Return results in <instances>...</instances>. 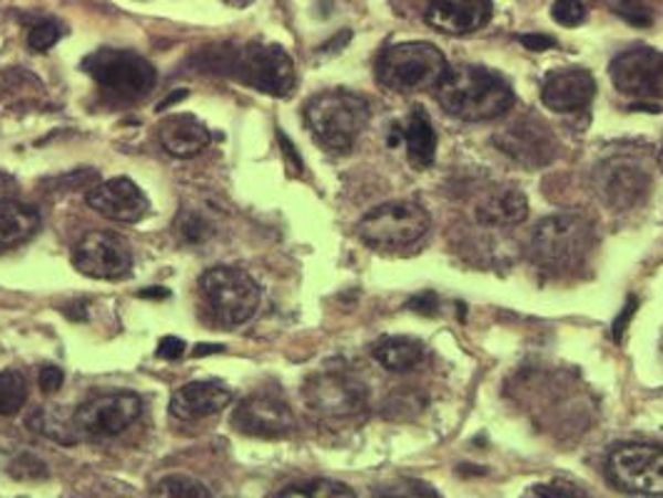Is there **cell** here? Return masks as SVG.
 <instances>
[{
	"instance_id": "f6af8a7d",
	"label": "cell",
	"mask_w": 663,
	"mask_h": 498,
	"mask_svg": "<svg viewBox=\"0 0 663 498\" xmlns=\"http://www.w3.org/2000/svg\"><path fill=\"white\" fill-rule=\"evenodd\" d=\"M659 165H661V170H663V150H661V155H659Z\"/></svg>"
},
{
	"instance_id": "836d02e7",
	"label": "cell",
	"mask_w": 663,
	"mask_h": 498,
	"mask_svg": "<svg viewBox=\"0 0 663 498\" xmlns=\"http://www.w3.org/2000/svg\"><path fill=\"white\" fill-rule=\"evenodd\" d=\"M619 15L627 18V21L633 25H651L649 8H643L641 3H636V0H623L619 8Z\"/></svg>"
},
{
	"instance_id": "ac0fdd59",
	"label": "cell",
	"mask_w": 663,
	"mask_h": 498,
	"mask_svg": "<svg viewBox=\"0 0 663 498\" xmlns=\"http://www.w3.org/2000/svg\"><path fill=\"white\" fill-rule=\"evenodd\" d=\"M597 95V81L583 67H567L546 75L541 85V103L551 113H581Z\"/></svg>"
},
{
	"instance_id": "2e32d148",
	"label": "cell",
	"mask_w": 663,
	"mask_h": 498,
	"mask_svg": "<svg viewBox=\"0 0 663 498\" xmlns=\"http://www.w3.org/2000/svg\"><path fill=\"white\" fill-rule=\"evenodd\" d=\"M593 188L611 210L621 212L646 198L651 178L646 168H641L631 158H611L603 160L593 172Z\"/></svg>"
},
{
	"instance_id": "4fadbf2b",
	"label": "cell",
	"mask_w": 663,
	"mask_h": 498,
	"mask_svg": "<svg viewBox=\"0 0 663 498\" xmlns=\"http://www.w3.org/2000/svg\"><path fill=\"white\" fill-rule=\"evenodd\" d=\"M494 145L526 170H541L559 155V142L539 117L524 115L494 135Z\"/></svg>"
},
{
	"instance_id": "3957f363",
	"label": "cell",
	"mask_w": 663,
	"mask_h": 498,
	"mask_svg": "<svg viewBox=\"0 0 663 498\" xmlns=\"http://www.w3.org/2000/svg\"><path fill=\"white\" fill-rule=\"evenodd\" d=\"M307 128L332 152L352 150L369 120V105L352 91H325L305 105Z\"/></svg>"
},
{
	"instance_id": "9c48e42d",
	"label": "cell",
	"mask_w": 663,
	"mask_h": 498,
	"mask_svg": "<svg viewBox=\"0 0 663 498\" xmlns=\"http://www.w3.org/2000/svg\"><path fill=\"white\" fill-rule=\"evenodd\" d=\"M302 399L312 412L327 418L357 416L367 409V386L347 371L325 369L302 384Z\"/></svg>"
},
{
	"instance_id": "1f68e13d",
	"label": "cell",
	"mask_w": 663,
	"mask_h": 498,
	"mask_svg": "<svg viewBox=\"0 0 663 498\" xmlns=\"http://www.w3.org/2000/svg\"><path fill=\"white\" fill-rule=\"evenodd\" d=\"M31 426L35 428V432H41L43 436H48V438H53V442H61V444H73L75 438L73 436H65V424L63 422H53V416L48 414V412H38V414H33V418H31Z\"/></svg>"
},
{
	"instance_id": "b9f144b4",
	"label": "cell",
	"mask_w": 663,
	"mask_h": 498,
	"mask_svg": "<svg viewBox=\"0 0 663 498\" xmlns=\"http://www.w3.org/2000/svg\"><path fill=\"white\" fill-rule=\"evenodd\" d=\"M225 347L222 345H200L198 349H194V357H204V354H218V351H222Z\"/></svg>"
},
{
	"instance_id": "d6986e66",
	"label": "cell",
	"mask_w": 663,
	"mask_h": 498,
	"mask_svg": "<svg viewBox=\"0 0 663 498\" xmlns=\"http://www.w3.org/2000/svg\"><path fill=\"white\" fill-rule=\"evenodd\" d=\"M232 404V392L228 384L212 382H190L175 389L170 396V414L180 422H202V418L220 414Z\"/></svg>"
},
{
	"instance_id": "f35d334b",
	"label": "cell",
	"mask_w": 663,
	"mask_h": 498,
	"mask_svg": "<svg viewBox=\"0 0 663 498\" xmlns=\"http://www.w3.org/2000/svg\"><path fill=\"white\" fill-rule=\"evenodd\" d=\"M277 138H280V142H282V152H285V158L292 162V168H295L297 172L302 170V160H299V155H297V150L292 148V142H290V138L285 133H282L280 128H277Z\"/></svg>"
},
{
	"instance_id": "cb8c5ba5",
	"label": "cell",
	"mask_w": 663,
	"mask_h": 498,
	"mask_svg": "<svg viewBox=\"0 0 663 498\" xmlns=\"http://www.w3.org/2000/svg\"><path fill=\"white\" fill-rule=\"evenodd\" d=\"M372 354L387 371L404 374L422 364L427 347L414 337H385L377 341Z\"/></svg>"
},
{
	"instance_id": "4316f807",
	"label": "cell",
	"mask_w": 663,
	"mask_h": 498,
	"mask_svg": "<svg viewBox=\"0 0 663 498\" xmlns=\"http://www.w3.org/2000/svg\"><path fill=\"white\" fill-rule=\"evenodd\" d=\"M282 498H352L355 491L347 484L327 481V478H312V481L290 484L277 491Z\"/></svg>"
},
{
	"instance_id": "8fae6325",
	"label": "cell",
	"mask_w": 663,
	"mask_h": 498,
	"mask_svg": "<svg viewBox=\"0 0 663 498\" xmlns=\"http://www.w3.org/2000/svg\"><path fill=\"white\" fill-rule=\"evenodd\" d=\"M609 474L621 491L636 496H663V448L627 444L613 448Z\"/></svg>"
},
{
	"instance_id": "d6a6232c",
	"label": "cell",
	"mask_w": 663,
	"mask_h": 498,
	"mask_svg": "<svg viewBox=\"0 0 663 498\" xmlns=\"http://www.w3.org/2000/svg\"><path fill=\"white\" fill-rule=\"evenodd\" d=\"M11 474L21 481H38V478H48V466L38 462V456L23 454L18 456V462L11 464Z\"/></svg>"
},
{
	"instance_id": "52a82bcc",
	"label": "cell",
	"mask_w": 663,
	"mask_h": 498,
	"mask_svg": "<svg viewBox=\"0 0 663 498\" xmlns=\"http://www.w3.org/2000/svg\"><path fill=\"white\" fill-rule=\"evenodd\" d=\"M83 71L118 100H138L148 95L158 83V71L150 61L120 47H101L83 57Z\"/></svg>"
},
{
	"instance_id": "d4e9b609",
	"label": "cell",
	"mask_w": 663,
	"mask_h": 498,
	"mask_svg": "<svg viewBox=\"0 0 663 498\" xmlns=\"http://www.w3.org/2000/svg\"><path fill=\"white\" fill-rule=\"evenodd\" d=\"M404 145H407V155L417 168H429L434 162L436 155V133L434 125L429 120V115L422 110V107H414L412 115L404 125Z\"/></svg>"
},
{
	"instance_id": "d590c367",
	"label": "cell",
	"mask_w": 663,
	"mask_h": 498,
	"mask_svg": "<svg viewBox=\"0 0 663 498\" xmlns=\"http://www.w3.org/2000/svg\"><path fill=\"white\" fill-rule=\"evenodd\" d=\"M185 349H188V345H185V339H180V337H162L158 341V349H155V354H158L160 359L175 361V359H180L185 354Z\"/></svg>"
},
{
	"instance_id": "e0dca14e",
	"label": "cell",
	"mask_w": 663,
	"mask_h": 498,
	"mask_svg": "<svg viewBox=\"0 0 663 498\" xmlns=\"http://www.w3.org/2000/svg\"><path fill=\"white\" fill-rule=\"evenodd\" d=\"M87 204L105 220L135 224L148 218L150 200L130 178H113L87 192Z\"/></svg>"
},
{
	"instance_id": "9a60e30c",
	"label": "cell",
	"mask_w": 663,
	"mask_h": 498,
	"mask_svg": "<svg viewBox=\"0 0 663 498\" xmlns=\"http://www.w3.org/2000/svg\"><path fill=\"white\" fill-rule=\"evenodd\" d=\"M611 81L627 97L663 100V51L636 47V51L621 53L611 63Z\"/></svg>"
},
{
	"instance_id": "60d3db41",
	"label": "cell",
	"mask_w": 663,
	"mask_h": 498,
	"mask_svg": "<svg viewBox=\"0 0 663 498\" xmlns=\"http://www.w3.org/2000/svg\"><path fill=\"white\" fill-rule=\"evenodd\" d=\"M140 297L143 299H148V297H158V299H168L170 297V292L165 289V287H150V292H140Z\"/></svg>"
},
{
	"instance_id": "6da1fadb",
	"label": "cell",
	"mask_w": 663,
	"mask_h": 498,
	"mask_svg": "<svg viewBox=\"0 0 663 498\" xmlns=\"http://www.w3.org/2000/svg\"><path fill=\"white\" fill-rule=\"evenodd\" d=\"M436 100L464 123H486L502 117L514 105L512 85L499 73L482 65H462L436 85Z\"/></svg>"
},
{
	"instance_id": "e575fe53",
	"label": "cell",
	"mask_w": 663,
	"mask_h": 498,
	"mask_svg": "<svg viewBox=\"0 0 663 498\" xmlns=\"http://www.w3.org/2000/svg\"><path fill=\"white\" fill-rule=\"evenodd\" d=\"M38 382H41L43 394H55L63 386L65 374L61 367H43L41 374H38Z\"/></svg>"
},
{
	"instance_id": "7bdbcfd3",
	"label": "cell",
	"mask_w": 663,
	"mask_h": 498,
	"mask_svg": "<svg viewBox=\"0 0 663 498\" xmlns=\"http://www.w3.org/2000/svg\"><path fill=\"white\" fill-rule=\"evenodd\" d=\"M185 97H188V91H180V93H172L168 100L165 103H160L158 105V110H165V107H170V105H175V103H180V100H185Z\"/></svg>"
},
{
	"instance_id": "83f0119b",
	"label": "cell",
	"mask_w": 663,
	"mask_h": 498,
	"mask_svg": "<svg viewBox=\"0 0 663 498\" xmlns=\"http://www.w3.org/2000/svg\"><path fill=\"white\" fill-rule=\"evenodd\" d=\"M155 494L172 496V498H210L212 496L208 486L198 481V478L185 476V474H172V476L160 478L158 486H155Z\"/></svg>"
},
{
	"instance_id": "ab89813d",
	"label": "cell",
	"mask_w": 663,
	"mask_h": 498,
	"mask_svg": "<svg viewBox=\"0 0 663 498\" xmlns=\"http://www.w3.org/2000/svg\"><path fill=\"white\" fill-rule=\"evenodd\" d=\"M633 311H636V299H631V301H629V307H627V311H621V315H619V319H617V325H613V337H617V339H621V335H623V329H627V325H629V319L633 317Z\"/></svg>"
},
{
	"instance_id": "5b68a950",
	"label": "cell",
	"mask_w": 663,
	"mask_h": 498,
	"mask_svg": "<svg viewBox=\"0 0 663 498\" xmlns=\"http://www.w3.org/2000/svg\"><path fill=\"white\" fill-rule=\"evenodd\" d=\"M593 250V227L587 218L559 212L541 220L532 234V257L541 267L571 269Z\"/></svg>"
},
{
	"instance_id": "4dcf8cb0",
	"label": "cell",
	"mask_w": 663,
	"mask_h": 498,
	"mask_svg": "<svg viewBox=\"0 0 663 498\" xmlns=\"http://www.w3.org/2000/svg\"><path fill=\"white\" fill-rule=\"evenodd\" d=\"M551 18L564 28H577L587 21V6L579 0H557L551 8Z\"/></svg>"
},
{
	"instance_id": "30bf717a",
	"label": "cell",
	"mask_w": 663,
	"mask_h": 498,
	"mask_svg": "<svg viewBox=\"0 0 663 498\" xmlns=\"http://www.w3.org/2000/svg\"><path fill=\"white\" fill-rule=\"evenodd\" d=\"M143 414V399L135 392L101 394L75 409V432L91 438H113L138 422Z\"/></svg>"
},
{
	"instance_id": "8d00e7d4",
	"label": "cell",
	"mask_w": 663,
	"mask_h": 498,
	"mask_svg": "<svg viewBox=\"0 0 663 498\" xmlns=\"http://www.w3.org/2000/svg\"><path fill=\"white\" fill-rule=\"evenodd\" d=\"M519 43L526 47V51H534V53H544V51H549V47L557 45V41H554V38H549V35H536V33L522 35Z\"/></svg>"
},
{
	"instance_id": "277c9868",
	"label": "cell",
	"mask_w": 663,
	"mask_h": 498,
	"mask_svg": "<svg viewBox=\"0 0 663 498\" xmlns=\"http://www.w3.org/2000/svg\"><path fill=\"white\" fill-rule=\"evenodd\" d=\"M446 57L432 43H399L387 47L377 57L375 75L377 83L387 91L409 95L436 87L446 75Z\"/></svg>"
},
{
	"instance_id": "ee69618b",
	"label": "cell",
	"mask_w": 663,
	"mask_h": 498,
	"mask_svg": "<svg viewBox=\"0 0 663 498\" xmlns=\"http://www.w3.org/2000/svg\"><path fill=\"white\" fill-rule=\"evenodd\" d=\"M225 3H228L230 8H248V6L255 3V0H225Z\"/></svg>"
},
{
	"instance_id": "7a4b0ae2",
	"label": "cell",
	"mask_w": 663,
	"mask_h": 498,
	"mask_svg": "<svg viewBox=\"0 0 663 498\" xmlns=\"http://www.w3.org/2000/svg\"><path fill=\"white\" fill-rule=\"evenodd\" d=\"M210 71L238 77L242 85L270 97H287L297 85L295 63L285 47L272 43H248L242 47L220 45L212 51Z\"/></svg>"
},
{
	"instance_id": "ffe728a7",
	"label": "cell",
	"mask_w": 663,
	"mask_h": 498,
	"mask_svg": "<svg viewBox=\"0 0 663 498\" xmlns=\"http://www.w3.org/2000/svg\"><path fill=\"white\" fill-rule=\"evenodd\" d=\"M492 0H427V21L446 35H466L492 21Z\"/></svg>"
},
{
	"instance_id": "7402d4cb",
	"label": "cell",
	"mask_w": 663,
	"mask_h": 498,
	"mask_svg": "<svg viewBox=\"0 0 663 498\" xmlns=\"http://www.w3.org/2000/svg\"><path fill=\"white\" fill-rule=\"evenodd\" d=\"M529 214V200L519 190H496L476 204V220L484 227H516Z\"/></svg>"
},
{
	"instance_id": "44dd1931",
	"label": "cell",
	"mask_w": 663,
	"mask_h": 498,
	"mask_svg": "<svg viewBox=\"0 0 663 498\" xmlns=\"http://www.w3.org/2000/svg\"><path fill=\"white\" fill-rule=\"evenodd\" d=\"M158 140L162 145V150L172 155V158L190 160L212 142V133L198 115L178 113V115H168L158 125Z\"/></svg>"
},
{
	"instance_id": "7c38bea8",
	"label": "cell",
	"mask_w": 663,
	"mask_h": 498,
	"mask_svg": "<svg viewBox=\"0 0 663 498\" xmlns=\"http://www.w3.org/2000/svg\"><path fill=\"white\" fill-rule=\"evenodd\" d=\"M73 267L91 279H123L133 269V252L118 234L93 230L73 247Z\"/></svg>"
},
{
	"instance_id": "74e56055",
	"label": "cell",
	"mask_w": 663,
	"mask_h": 498,
	"mask_svg": "<svg viewBox=\"0 0 663 498\" xmlns=\"http://www.w3.org/2000/svg\"><path fill=\"white\" fill-rule=\"evenodd\" d=\"M532 494H536V496H557V498L583 496V491H573L571 486H561V484H557V486H534Z\"/></svg>"
},
{
	"instance_id": "603a6c76",
	"label": "cell",
	"mask_w": 663,
	"mask_h": 498,
	"mask_svg": "<svg viewBox=\"0 0 663 498\" xmlns=\"http://www.w3.org/2000/svg\"><path fill=\"white\" fill-rule=\"evenodd\" d=\"M41 230V214L23 202L0 198V250L18 247Z\"/></svg>"
},
{
	"instance_id": "f1b7e54d",
	"label": "cell",
	"mask_w": 663,
	"mask_h": 498,
	"mask_svg": "<svg viewBox=\"0 0 663 498\" xmlns=\"http://www.w3.org/2000/svg\"><path fill=\"white\" fill-rule=\"evenodd\" d=\"M175 230H178L180 237L188 244H202L210 237V222L202 218L198 212L185 210L178 220H175Z\"/></svg>"
},
{
	"instance_id": "8992f818",
	"label": "cell",
	"mask_w": 663,
	"mask_h": 498,
	"mask_svg": "<svg viewBox=\"0 0 663 498\" xmlns=\"http://www.w3.org/2000/svg\"><path fill=\"white\" fill-rule=\"evenodd\" d=\"M200 292L218 325L235 329L257 315L262 289L245 269L212 267L200 277Z\"/></svg>"
},
{
	"instance_id": "5bb4252c",
	"label": "cell",
	"mask_w": 663,
	"mask_h": 498,
	"mask_svg": "<svg viewBox=\"0 0 663 498\" xmlns=\"http://www.w3.org/2000/svg\"><path fill=\"white\" fill-rule=\"evenodd\" d=\"M232 426L242 436L285 438L295 432L297 422L285 399L270 392H257L238 404L232 412Z\"/></svg>"
},
{
	"instance_id": "f546056e",
	"label": "cell",
	"mask_w": 663,
	"mask_h": 498,
	"mask_svg": "<svg viewBox=\"0 0 663 498\" xmlns=\"http://www.w3.org/2000/svg\"><path fill=\"white\" fill-rule=\"evenodd\" d=\"M61 25L53 21H43L31 28V33H28V47H31L33 53H48L51 47L61 41Z\"/></svg>"
},
{
	"instance_id": "484cf974",
	"label": "cell",
	"mask_w": 663,
	"mask_h": 498,
	"mask_svg": "<svg viewBox=\"0 0 663 498\" xmlns=\"http://www.w3.org/2000/svg\"><path fill=\"white\" fill-rule=\"evenodd\" d=\"M28 402V382L18 369H0V416H13Z\"/></svg>"
},
{
	"instance_id": "ba28073f",
	"label": "cell",
	"mask_w": 663,
	"mask_h": 498,
	"mask_svg": "<svg viewBox=\"0 0 663 498\" xmlns=\"http://www.w3.org/2000/svg\"><path fill=\"white\" fill-rule=\"evenodd\" d=\"M429 212L417 202H387L369 210L357 230L365 244L375 250H404L429 232Z\"/></svg>"
}]
</instances>
